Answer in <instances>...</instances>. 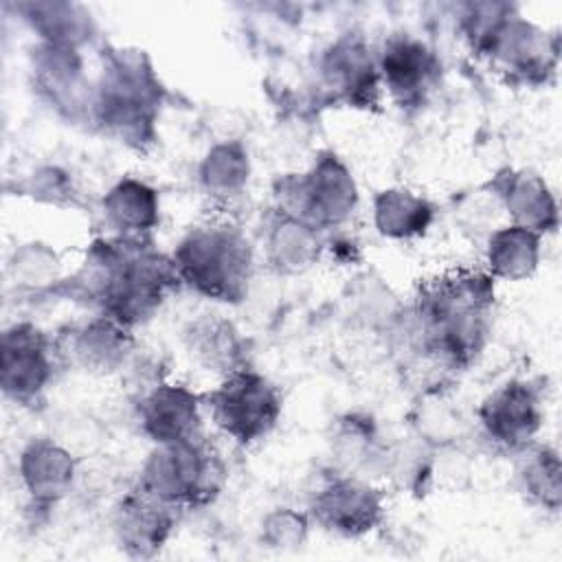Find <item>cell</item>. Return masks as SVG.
I'll return each mask as SVG.
<instances>
[{
	"instance_id": "f1b7e54d",
	"label": "cell",
	"mask_w": 562,
	"mask_h": 562,
	"mask_svg": "<svg viewBox=\"0 0 562 562\" xmlns=\"http://www.w3.org/2000/svg\"><path fill=\"white\" fill-rule=\"evenodd\" d=\"M26 191L48 204H61V200L68 195V191H72L66 173H61L55 167H46L37 173H33Z\"/></svg>"
},
{
	"instance_id": "277c9868",
	"label": "cell",
	"mask_w": 562,
	"mask_h": 562,
	"mask_svg": "<svg viewBox=\"0 0 562 562\" xmlns=\"http://www.w3.org/2000/svg\"><path fill=\"white\" fill-rule=\"evenodd\" d=\"M160 103L158 79L138 53H112L90 108L97 121L130 145L143 147L151 140Z\"/></svg>"
},
{
	"instance_id": "7c38bea8",
	"label": "cell",
	"mask_w": 562,
	"mask_h": 562,
	"mask_svg": "<svg viewBox=\"0 0 562 562\" xmlns=\"http://www.w3.org/2000/svg\"><path fill=\"white\" fill-rule=\"evenodd\" d=\"M378 72L402 108H419L437 81L439 61L424 42L402 33L380 50Z\"/></svg>"
},
{
	"instance_id": "7a4b0ae2",
	"label": "cell",
	"mask_w": 562,
	"mask_h": 562,
	"mask_svg": "<svg viewBox=\"0 0 562 562\" xmlns=\"http://www.w3.org/2000/svg\"><path fill=\"white\" fill-rule=\"evenodd\" d=\"M494 277L481 270H450L424 283L411 312V340L448 367H468L487 340Z\"/></svg>"
},
{
	"instance_id": "d4e9b609",
	"label": "cell",
	"mask_w": 562,
	"mask_h": 562,
	"mask_svg": "<svg viewBox=\"0 0 562 562\" xmlns=\"http://www.w3.org/2000/svg\"><path fill=\"white\" fill-rule=\"evenodd\" d=\"M250 173L248 151L237 140H226L209 149L200 165V184L202 189L217 198L228 200L244 191Z\"/></svg>"
},
{
	"instance_id": "603a6c76",
	"label": "cell",
	"mask_w": 562,
	"mask_h": 562,
	"mask_svg": "<svg viewBox=\"0 0 562 562\" xmlns=\"http://www.w3.org/2000/svg\"><path fill=\"white\" fill-rule=\"evenodd\" d=\"M540 257V235L512 224L496 231L487 244V266L492 277L501 279H525L529 277Z\"/></svg>"
},
{
	"instance_id": "4316f807",
	"label": "cell",
	"mask_w": 562,
	"mask_h": 562,
	"mask_svg": "<svg viewBox=\"0 0 562 562\" xmlns=\"http://www.w3.org/2000/svg\"><path fill=\"white\" fill-rule=\"evenodd\" d=\"M9 270L18 283L29 288H44L55 281L57 257L44 244H24L20 250L13 252Z\"/></svg>"
},
{
	"instance_id": "8992f818",
	"label": "cell",
	"mask_w": 562,
	"mask_h": 562,
	"mask_svg": "<svg viewBox=\"0 0 562 562\" xmlns=\"http://www.w3.org/2000/svg\"><path fill=\"white\" fill-rule=\"evenodd\" d=\"M279 213L318 231L340 226L356 209L358 189L347 165L331 151L321 154L303 173H290L277 184Z\"/></svg>"
},
{
	"instance_id": "9a60e30c",
	"label": "cell",
	"mask_w": 562,
	"mask_h": 562,
	"mask_svg": "<svg viewBox=\"0 0 562 562\" xmlns=\"http://www.w3.org/2000/svg\"><path fill=\"white\" fill-rule=\"evenodd\" d=\"M323 86L349 105H373L378 99L380 72L367 44L349 33L334 42L321 57Z\"/></svg>"
},
{
	"instance_id": "2e32d148",
	"label": "cell",
	"mask_w": 562,
	"mask_h": 562,
	"mask_svg": "<svg viewBox=\"0 0 562 562\" xmlns=\"http://www.w3.org/2000/svg\"><path fill=\"white\" fill-rule=\"evenodd\" d=\"M18 474L31 503L37 507H50L70 492L75 461L70 452L53 439L37 437L22 448Z\"/></svg>"
},
{
	"instance_id": "ba28073f",
	"label": "cell",
	"mask_w": 562,
	"mask_h": 562,
	"mask_svg": "<svg viewBox=\"0 0 562 562\" xmlns=\"http://www.w3.org/2000/svg\"><path fill=\"white\" fill-rule=\"evenodd\" d=\"M57 364H61L57 342L40 327L13 323L2 331L0 386L7 400L35 406L53 382Z\"/></svg>"
},
{
	"instance_id": "44dd1931",
	"label": "cell",
	"mask_w": 562,
	"mask_h": 562,
	"mask_svg": "<svg viewBox=\"0 0 562 562\" xmlns=\"http://www.w3.org/2000/svg\"><path fill=\"white\" fill-rule=\"evenodd\" d=\"M318 228L283 215L277 211V220L266 235V250L270 263L279 272H301L312 266L321 250Z\"/></svg>"
},
{
	"instance_id": "52a82bcc",
	"label": "cell",
	"mask_w": 562,
	"mask_h": 562,
	"mask_svg": "<svg viewBox=\"0 0 562 562\" xmlns=\"http://www.w3.org/2000/svg\"><path fill=\"white\" fill-rule=\"evenodd\" d=\"M213 424L235 443L250 446L263 439L279 422L283 400L279 389L255 369H237L204 395Z\"/></svg>"
},
{
	"instance_id": "3957f363",
	"label": "cell",
	"mask_w": 562,
	"mask_h": 562,
	"mask_svg": "<svg viewBox=\"0 0 562 562\" xmlns=\"http://www.w3.org/2000/svg\"><path fill=\"white\" fill-rule=\"evenodd\" d=\"M171 261L180 283L206 299L237 303L248 292L252 248L244 231L226 220L193 226L176 246Z\"/></svg>"
},
{
	"instance_id": "484cf974",
	"label": "cell",
	"mask_w": 562,
	"mask_h": 562,
	"mask_svg": "<svg viewBox=\"0 0 562 562\" xmlns=\"http://www.w3.org/2000/svg\"><path fill=\"white\" fill-rule=\"evenodd\" d=\"M520 492L536 505L558 512L562 501L560 483V459L558 452L544 446L522 450V461L518 465Z\"/></svg>"
},
{
	"instance_id": "30bf717a",
	"label": "cell",
	"mask_w": 562,
	"mask_h": 562,
	"mask_svg": "<svg viewBox=\"0 0 562 562\" xmlns=\"http://www.w3.org/2000/svg\"><path fill=\"white\" fill-rule=\"evenodd\" d=\"M479 419L490 441L509 450H525L542 424L540 393L531 382L512 380L483 400Z\"/></svg>"
},
{
	"instance_id": "5b68a950",
	"label": "cell",
	"mask_w": 562,
	"mask_h": 562,
	"mask_svg": "<svg viewBox=\"0 0 562 562\" xmlns=\"http://www.w3.org/2000/svg\"><path fill=\"white\" fill-rule=\"evenodd\" d=\"M226 465L220 450L195 435L173 443H156L138 485L176 509L211 503L224 487Z\"/></svg>"
},
{
	"instance_id": "e0dca14e",
	"label": "cell",
	"mask_w": 562,
	"mask_h": 562,
	"mask_svg": "<svg viewBox=\"0 0 562 562\" xmlns=\"http://www.w3.org/2000/svg\"><path fill=\"white\" fill-rule=\"evenodd\" d=\"M33 83L59 110L70 114L90 108V86L83 77V61L77 48L42 44L33 55Z\"/></svg>"
},
{
	"instance_id": "83f0119b",
	"label": "cell",
	"mask_w": 562,
	"mask_h": 562,
	"mask_svg": "<svg viewBox=\"0 0 562 562\" xmlns=\"http://www.w3.org/2000/svg\"><path fill=\"white\" fill-rule=\"evenodd\" d=\"M307 516L290 507H279L263 518L261 533L268 547L292 549L299 547L307 536Z\"/></svg>"
},
{
	"instance_id": "cb8c5ba5",
	"label": "cell",
	"mask_w": 562,
	"mask_h": 562,
	"mask_svg": "<svg viewBox=\"0 0 562 562\" xmlns=\"http://www.w3.org/2000/svg\"><path fill=\"white\" fill-rule=\"evenodd\" d=\"M24 20L40 33L42 44L77 48L90 37V20L75 4L61 2H35L22 4Z\"/></svg>"
},
{
	"instance_id": "ffe728a7",
	"label": "cell",
	"mask_w": 562,
	"mask_h": 562,
	"mask_svg": "<svg viewBox=\"0 0 562 562\" xmlns=\"http://www.w3.org/2000/svg\"><path fill=\"white\" fill-rule=\"evenodd\" d=\"M496 187L507 211L514 215V224L525 226L538 235L555 226V202L542 178L536 173L509 171L507 176L498 178Z\"/></svg>"
},
{
	"instance_id": "d6986e66",
	"label": "cell",
	"mask_w": 562,
	"mask_h": 562,
	"mask_svg": "<svg viewBox=\"0 0 562 562\" xmlns=\"http://www.w3.org/2000/svg\"><path fill=\"white\" fill-rule=\"evenodd\" d=\"M187 345L202 367L222 378L246 367L244 338L226 318L211 314L198 318L187 329Z\"/></svg>"
},
{
	"instance_id": "ac0fdd59",
	"label": "cell",
	"mask_w": 562,
	"mask_h": 562,
	"mask_svg": "<svg viewBox=\"0 0 562 562\" xmlns=\"http://www.w3.org/2000/svg\"><path fill=\"white\" fill-rule=\"evenodd\" d=\"M103 220L112 228V237L123 239H151L158 224V195L156 191L136 180L123 178L103 198Z\"/></svg>"
},
{
	"instance_id": "9c48e42d",
	"label": "cell",
	"mask_w": 562,
	"mask_h": 562,
	"mask_svg": "<svg viewBox=\"0 0 562 562\" xmlns=\"http://www.w3.org/2000/svg\"><path fill=\"white\" fill-rule=\"evenodd\" d=\"M310 516L325 531L342 538H360L384 518V496L349 472H334L310 498Z\"/></svg>"
},
{
	"instance_id": "5bb4252c",
	"label": "cell",
	"mask_w": 562,
	"mask_h": 562,
	"mask_svg": "<svg viewBox=\"0 0 562 562\" xmlns=\"http://www.w3.org/2000/svg\"><path fill=\"white\" fill-rule=\"evenodd\" d=\"M204 397L184 384L158 382L138 402L143 432L154 443H173L202 432Z\"/></svg>"
},
{
	"instance_id": "7402d4cb",
	"label": "cell",
	"mask_w": 562,
	"mask_h": 562,
	"mask_svg": "<svg viewBox=\"0 0 562 562\" xmlns=\"http://www.w3.org/2000/svg\"><path fill=\"white\" fill-rule=\"evenodd\" d=\"M373 217L384 237L411 239L428 231L432 204L408 189H386L375 195Z\"/></svg>"
},
{
	"instance_id": "4fadbf2b",
	"label": "cell",
	"mask_w": 562,
	"mask_h": 562,
	"mask_svg": "<svg viewBox=\"0 0 562 562\" xmlns=\"http://www.w3.org/2000/svg\"><path fill=\"white\" fill-rule=\"evenodd\" d=\"M178 512L140 485L127 492L114 509V533L121 549L134 558L156 555L171 536Z\"/></svg>"
},
{
	"instance_id": "6da1fadb",
	"label": "cell",
	"mask_w": 562,
	"mask_h": 562,
	"mask_svg": "<svg viewBox=\"0 0 562 562\" xmlns=\"http://www.w3.org/2000/svg\"><path fill=\"white\" fill-rule=\"evenodd\" d=\"M70 292L99 307L125 327L147 321L180 283L171 257L158 252L151 239H97L68 279Z\"/></svg>"
},
{
	"instance_id": "8fae6325",
	"label": "cell",
	"mask_w": 562,
	"mask_h": 562,
	"mask_svg": "<svg viewBox=\"0 0 562 562\" xmlns=\"http://www.w3.org/2000/svg\"><path fill=\"white\" fill-rule=\"evenodd\" d=\"M55 342L61 364L66 362L90 373H112L121 369L134 349L130 327L103 314L68 327Z\"/></svg>"
}]
</instances>
